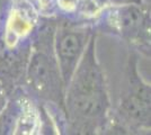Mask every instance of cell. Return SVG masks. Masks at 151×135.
<instances>
[{
	"mask_svg": "<svg viewBox=\"0 0 151 135\" xmlns=\"http://www.w3.org/2000/svg\"><path fill=\"white\" fill-rule=\"evenodd\" d=\"M33 31V20L27 14L19 9L13 8L8 15L5 24L4 41L8 49H14L22 39H26Z\"/></svg>",
	"mask_w": 151,
	"mask_h": 135,
	"instance_id": "6da1fadb",
	"label": "cell"
},
{
	"mask_svg": "<svg viewBox=\"0 0 151 135\" xmlns=\"http://www.w3.org/2000/svg\"><path fill=\"white\" fill-rule=\"evenodd\" d=\"M80 50H81V41L79 36L73 33L67 34L60 39L58 46V58L61 70H69L72 63L78 58Z\"/></svg>",
	"mask_w": 151,
	"mask_h": 135,
	"instance_id": "7a4b0ae2",
	"label": "cell"
},
{
	"mask_svg": "<svg viewBox=\"0 0 151 135\" xmlns=\"http://www.w3.org/2000/svg\"><path fill=\"white\" fill-rule=\"evenodd\" d=\"M32 81L38 89H44L52 82L51 65L43 56L35 58L31 66Z\"/></svg>",
	"mask_w": 151,
	"mask_h": 135,
	"instance_id": "3957f363",
	"label": "cell"
},
{
	"mask_svg": "<svg viewBox=\"0 0 151 135\" xmlns=\"http://www.w3.org/2000/svg\"><path fill=\"white\" fill-rule=\"evenodd\" d=\"M78 0H58V5L65 11H72L77 8Z\"/></svg>",
	"mask_w": 151,
	"mask_h": 135,
	"instance_id": "277c9868",
	"label": "cell"
},
{
	"mask_svg": "<svg viewBox=\"0 0 151 135\" xmlns=\"http://www.w3.org/2000/svg\"><path fill=\"white\" fill-rule=\"evenodd\" d=\"M54 0H37L38 5L42 7V8H46V7H49L50 5H52V2H53Z\"/></svg>",
	"mask_w": 151,
	"mask_h": 135,
	"instance_id": "5b68a950",
	"label": "cell"
}]
</instances>
